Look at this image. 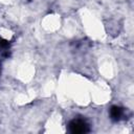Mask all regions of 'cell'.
<instances>
[{
  "instance_id": "6da1fadb",
  "label": "cell",
  "mask_w": 134,
  "mask_h": 134,
  "mask_svg": "<svg viewBox=\"0 0 134 134\" xmlns=\"http://www.w3.org/2000/svg\"><path fill=\"white\" fill-rule=\"evenodd\" d=\"M69 131L73 134H83L89 132L88 124L83 119H73L69 124Z\"/></svg>"
},
{
  "instance_id": "7a4b0ae2",
  "label": "cell",
  "mask_w": 134,
  "mask_h": 134,
  "mask_svg": "<svg viewBox=\"0 0 134 134\" xmlns=\"http://www.w3.org/2000/svg\"><path fill=\"white\" fill-rule=\"evenodd\" d=\"M124 115V110L120 107L117 106H113L110 109V116L113 120H119Z\"/></svg>"
},
{
  "instance_id": "3957f363",
  "label": "cell",
  "mask_w": 134,
  "mask_h": 134,
  "mask_svg": "<svg viewBox=\"0 0 134 134\" xmlns=\"http://www.w3.org/2000/svg\"><path fill=\"white\" fill-rule=\"evenodd\" d=\"M7 46H8L7 41H5V40H3V39H0V50H2V49H6Z\"/></svg>"
}]
</instances>
